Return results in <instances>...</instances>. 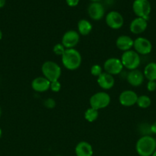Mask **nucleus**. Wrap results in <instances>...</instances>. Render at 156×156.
Wrapping results in <instances>:
<instances>
[{
	"label": "nucleus",
	"mask_w": 156,
	"mask_h": 156,
	"mask_svg": "<svg viewBox=\"0 0 156 156\" xmlns=\"http://www.w3.org/2000/svg\"><path fill=\"white\" fill-rule=\"evenodd\" d=\"M62 64L67 69L76 70L80 66L82 56L78 50L74 48L66 49L64 54L61 56Z\"/></svg>",
	"instance_id": "nucleus-1"
},
{
	"label": "nucleus",
	"mask_w": 156,
	"mask_h": 156,
	"mask_svg": "<svg viewBox=\"0 0 156 156\" xmlns=\"http://www.w3.org/2000/svg\"><path fill=\"white\" fill-rule=\"evenodd\" d=\"M136 150L140 156H151L156 150L155 139L149 135H145L138 140Z\"/></svg>",
	"instance_id": "nucleus-2"
},
{
	"label": "nucleus",
	"mask_w": 156,
	"mask_h": 156,
	"mask_svg": "<svg viewBox=\"0 0 156 156\" xmlns=\"http://www.w3.org/2000/svg\"><path fill=\"white\" fill-rule=\"evenodd\" d=\"M43 76L47 80L51 82L59 80L61 76V68L60 66L53 61H46L41 66Z\"/></svg>",
	"instance_id": "nucleus-3"
},
{
	"label": "nucleus",
	"mask_w": 156,
	"mask_h": 156,
	"mask_svg": "<svg viewBox=\"0 0 156 156\" xmlns=\"http://www.w3.org/2000/svg\"><path fill=\"white\" fill-rule=\"evenodd\" d=\"M120 59L123 67L130 71L137 69L141 62V58L139 53L132 50L124 52Z\"/></svg>",
	"instance_id": "nucleus-4"
},
{
	"label": "nucleus",
	"mask_w": 156,
	"mask_h": 156,
	"mask_svg": "<svg viewBox=\"0 0 156 156\" xmlns=\"http://www.w3.org/2000/svg\"><path fill=\"white\" fill-rule=\"evenodd\" d=\"M110 101H111V98L108 93L105 92V91L96 92L90 97V108H94L97 111L103 109L109 106V105L110 104Z\"/></svg>",
	"instance_id": "nucleus-5"
},
{
	"label": "nucleus",
	"mask_w": 156,
	"mask_h": 156,
	"mask_svg": "<svg viewBox=\"0 0 156 156\" xmlns=\"http://www.w3.org/2000/svg\"><path fill=\"white\" fill-rule=\"evenodd\" d=\"M135 15L148 21L151 11V6L148 0H135L132 4Z\"/></svg>",
	"instance_id": "nucleus-6"
},
{
	"label": "nucleus",
	"mask_w": 156,
	"mask_h": 156,
	"mask_svg": "<svg viewBox=\"0 0 156 156\" xmlns=\"http://www.w3.org/2000/svg\"><path fill=\"white\" fill-rule=\"evenodd\" d=\"M103 69L105 70V73H109L112 76H116L119 75L122 71L123 66L121 59L114 57L109 58L104 62Z\"/></svg>",
	"instance_id": "nucleus-7"
},
{
	"label": "nucleus",
	"mask_w": 156,
	"mask_h": 156,
	"mask_svg": "<svg viewBox=\"0 0 156 156\" xmlns=\"http://www.w3.org/2000/svg\"><path fill=\"white\" fill-rule=\"evenodd\" d=\"M106 23L107 26L113 30L121 28L124 24L122 15L116 11H111L106 16Z\"/></svg>",
	"instance_id": "nucleus-8"
},
{
	"label": "nucleus",
	"mask_w": 156,
	"mask_h": 156,
	"mask_svg": "<svg viewBox=\"0 0 156 156\" xmlns=\"http://www.w3.org/2000/svg\"><path fill=\"white\" fill-rule=\"evenodd\" d=\"M133 47L135 49V51L139 55L149 54L152 50V44L151 41L142 37H139L135 40Z\"/></svg>",
	"instance_id": "nucleus-9"
},
{
	"label": "nucleus",
	"mask_w": 156,
	"mask_h": 156,
	"mask_svg": "<svg viewBox=\"0 0 156 156\" xmlns=\"http://www.w3.org/2000/svg\"><path fill=\"white\" fill-rule=\"evenodd\" d=\"M80 41V34L77 31L73 30H67L63 35L61 44L66 49L74 48Z\"/></svg>",
	"instance_id": "nucleus-10"
},
{
	"label": "nucleus",
	"mask_w": 156,
	"mask_h": 156,
	"mask_svg": "<svg viewBox=\"0 0 156 156\" xmlns=\"http://www.w3.org/2000/svg\"><path fill=\"white\" fill-rule=\"evenodd\" d=\"M89 17L94 21H99L105 15V9L103 5L99 2H92L89 5L87 9Z\"/></svg>",
	"instance_id": "nucleus-11"
},
{
	"label": "nucleus",
	"mask_w": 156,
	"mask_h": 156,
	"mask_svg": "<svg viewBox=\"0 0 156 156\" xmlns=\"http://www.w3.org/2000/svg\"><path fill=\"white\" fill-rule=\"evenodd\" d=\"M138 94L132 90H125L119 94V101L124 107H132L136 105Z\"/></svg>",
	"instance_id": "nucleus-12"
},
{
	"label": "nucleus",
	"mask_w": 156,
	"mask_h": 156,
	"mask_svg": "<svg viewBox=\"0 0 156 156\" xmlns=\"http://www.w3.org/2000/svg\"><path fill=\"white\" fill-rule=\"evenodd\" d=\"M50 82L44 76H39L34 79L32 82V88L36 92H45L50 89Z\"/></svg>",
	"instance_id": "nucleus-13"
},
{
	"label": "nucleus",
	"mask_w": 156,
	"mask_h": 156,
	"mask_svg": "<svg viewBox=\"0 0 156 156\" xmlns=\"http://www.w3.org/2000/svg\"><path fill=\"white\" fill-rule=\"evenodd\" d=\"M148 27V21L147 20L142 18H136L132 21L129 25V30L134 34H140L145 31Z\"/></svg>",
	"instance_id": "nucleus-14"
},
{
	"label": "nucleus",
	"mask_w": 156,
	"mask_h": 156,
	"mask_svg": "<svg viewBox=\"0 0 156 156\" xmlns=\"http://www.w3.org/2000/svg\"><path fill=\"white\" fill-rule=\"evenodd\" d=\"M144 76L143 73L138 69L131 70L127 75V82H128L129 85H131L133 87H139L142 85L144 82Z\"/></svg>",
	"instance_id": "nucleus-15"
},
{
	"label": "nucleus",
	"mask_w": 156,
	"mask_h": 156,
	"mask_svg": "<svg viewBox=\"0 0 156 156\" xmlns=\"http://www.w3.org/2000/svg\"><path fill=\"white\" fill-rule=\"evenodd\" d=\"M97 83L102 89L109 90L114 86L115 79L113 78V76L104 72L99 77H97Z\"/></svg>",
	"instance_id": "nucleus-16"
},
{
	"label": "nucleus",
	"mask_w": 156,
	"mask_h": 156,
	"mask_svg": "<svg viewBox=\"0 0 156 156\" xmlns=\"http://www.w3.org/2000/svg\"><path fill=\"white\" fill-rule=\"evenodd\" d=\"M134 41L130 37L126 35H121L116 39V45L119 50L125 52L130 50L133 47Z\"/></svg>",
	"instance_id": "nucleus-17"
},
{
	"label": "nucleus",
	"mask_w": 156,
	"mask_h": 156,
	"mask_svg": "<svg viewBox=\"0 0 156 156\" xmlns=\"http://www.w3.org/2000/svg\"><path fill=\"white\" fill-rule=\"evenodd\" d=\"M75 153L76 156H93V147L87 142L81 141L76 146Z\"/></svg>",
	"instance_id": "nucleus-18"
},
{
	"label": "nucleus",
	"mask_w": 156,
	"mask_h": 156,
	"mask_svg": "<svg viewBox=\"0 0 156 156\" xmlns=\"http://www.w3.org/2000/svg\"><path fill=\"white\" fill-rule=\"evenodd\" d=\"M77 29L79 34L83 36H87L91 32L93 29L91 23L86 19H81L77 23Z\"/></svg>",
	"instance_id": "nucleus-19"
},
{
	"label": "nucleus",
	"mask_w": 156,
	"mask_h": 156,
	"mask_svg": "<svg viewBox=\"0 0 156 156\" xmlns=\"http://www.w3.org/2000/svg\"><path fill=\"white\" fill-rule=\"evenodd\" d=\"M143 74L148 81H156V62H149L144 69Z\"/></svg>",
	"instance_id": "nucleus-20"
},
{
	"label": "nucleus",
	"mask_w": 156,
	"mask_h": 156,
	"mask_svg": "<svg viewBox=\"0 0 156 156\" xmlns=\"http://www.w3.org/2000/svg\"><path fill=\"white\" fill-rule=\"evenodd\" d=\"M99 116V112L97 110L94 109L93 108H90L84 112V118L90 123H93L96 119L98 118Z\"/></svg>",
	"instance_id": "nucleus-21"
},
{
	"label": "nucleus",
	"mask_w": 156,
	"mask_h": 156,
	"mask_svg": "<svg viewBox=\"0 0 156 156\" xmlns=\"http://www.w3.org/2000/svg\"><path fill=\"white\" fill-rule=\"evenodd\" d=\"M151 98H150L148 96L143 94V95H140L138 97L136 105H137L140 108H143V109L148 108V107L151 105Z\"/></svg>",
	"instance_id": "nucleus-22"
},
{
	"label": "nucleus",
	"mask_w": 156,
	"mask_h": 156,
	"mask_svg": "<svg viewBox=\"0 0 156 156\" xmlns=\"http://www.w3.org/2000/svg\"><path fill=\"white\" fill-rule=\"evenodd\" d=\"M102 73L103 72H102V66L99 64H95V65L92 66L90 68V73L92 76H95V77H99Z\"/></svg>",
	"instance_id": "nucleus-23"
},
{
	"label": "nucleus",
	"mask_w": 156,
	"mask_h": 156,
	"mask_svg": "<svg viewBox=\"0 0 156 156\" xmlns=\"http://www.w3.org/2000/svg\"><path fill=\"white\" fill-rule=\"evenodd\" d=\"M66 48L64 47L62 44H57L54 46L53 52L58 56H62L65 52Z\"/></svg>",
	"instance_id": "nucleus-24"
},
{
	"label": "nucleus",
	"mask_w": 156,
	"mask_h": 156,
	"mask_svg": "<svg viewBox=\"0 0 156 156\" xmlns=\"http://www.w3.org/2000/svg\"><path fill=\"white\" fill-rule=\"evenodd\" d=\"M61 88V82H59V80L50 82V89L53 92H58V91H60Z\"/></svg>",
	"instance_id": "nucleus-25"
},
{
	"label": "nucleus",
	"mask_w": 156,
	"mask_h": 156,
	"mask_svg": "<svg viewBox=\"0 0 156 156\" xmlns=\"http://www.w3.org/2000/svg\"><path fill=\"white\" fill-rule=\"evenodd\" d=\"M44 106H45L46 108H49V109H52V108H54L55 107V105H56L55 101L52 98L46 99V100L44 101Z\"/></svg>",
	"instance_id": "nucleus-26"
},
{
	"label": "nucleus",
	"mask_w": 156,
	"mask_h": 156,
	"mask_svg": "<svg viewBox=\"0 0 156 156\" xmlns=\"http://www.w3.org/2000/svg\"><path fill=\"white\" fill-rule=\"evenodd\" d=\"M147 89L149 91H154L156 90V81H148L147 84Z\"/></svg>",
	"instance_id": "nucleus-27"
},
{
	"label": "nucleus",
	"mask_w": 156,
	"mask_h": 156,
	"mask_svg": "<svg viewBox=\"0 0 156 156\" xmlns=\"http://www.w3.org/2000/svg\"><path fill=\"white\" fill-rule=\"evenodd\" d=\"M80 2V0H66V3L70 7H75Z\"/></svg>",
	"instance_id": "nucleus-28"
},
{
	"label": "nucleus",
	"mask_w": 156,
	"mask_h": 156,
	"mask_svg": "<svg viewBox=\"0 0 156 156\" xmlns=\"http://www.w3.org/2000/svg\"><path fill=\"white\" fill-rule=\"evenodd\" d=\"M150 132L152 133L153 134H156V122L150 126Z\"/></svg>",
	"instance_id": "nucleus-29"
},
{
	"label": "nucleus",
	"mask_w": 156,
	"mask_h": 156,
	"mask_svg": "<svg viewBox=\"0 0 156 156\" xmlns=\"http://www.w3.org/2000/svg\"><path fill=\"white\" fill-rule=\"evenodd\" d=\"M6 5V0H0V9L4 7Z\"/></svg>",
	"instance_id": "nucleus-30"
},
{
	"label": "nucleus",
	"mask_w": 156,
	"mask_h": 156,
	"mask_svg": "<svg viewBox=\"0 0 156 156\" xmlns=\"http://www.w3.org/2000/svg\"><path fill=\"white\" fill-rule=\"evenodd\" d=\"M2 30H0V41L2 40Z\"/></svg>",
	"instance_id": "nucleus-31"
},
{
	"label": "nucleus",
	"mask_w": 156,
	"mask_h": 156,
	"mask_svg": "<svg viewBox=\"0 0 156 156\" xmlns=\"http://www.w3.org/2000/svg\"><path fill=\"white\" fill-rule=\"evenodd\" d=\"M2 131L1 128H0V138L2 137Z\"/></svg>",
	"instance_id": "nucleus-32"
},
{
	"label": "nucleus",
	"mask_w": 156,
	"mask_h": 156,
	"mask_svg": "<svg viewBox=\"0 0 156 156\" xmlns=\"http://www.w3.org/2000/svg\"><path fill=\"white\" fill-rule=\"evenodd\" d=\"M90 1H92L93 2H99L100 0H90Z\"/></svg>",
	"instance_id": "nucleus-33"
},
{
	"label": "nucleus",
	"mask_w": 156,
	"mask_h": 156,
	"mask_svg": "<svg viewBox=\"0 0 156 156\" xmlns=\"http://www.w3.org/2000/svg\"><path fill=\"white\" fill-rule=\"evenodd\" d=\"M151 156H156V150L154 151V153H153V155H151Z\"/></svg>",
	"instance_id": "nucleus-34"
},
{
	"label": "nucleus",
	"mask_w": 156,
	"mask_h": 156,
	"mask_svg": "<svg viewBox=\"0 0 156 156\" xmlns=\"http://www.w3.org/2000/svg\"><path fill=\"white\" fill-rule=\"evenodd\" d=\"M1 114H2V110H1V108H0V117H1Z\"/></svg>",
	"instance_id": "nucleus-35"
},
{
	"label": "nucleus",
	"mask_w": 156,
	"mask_h": 156,
	"mask_svg": "<svg viewBox=\"0 0 156 156\" xmlns=\"http://www.w3.org/2000/svg\"><path fill=\"white\" fill-rule=\"evenodd\" d=\"M155 141H156V139H155Z\"/></svg>",
	"instance_id": "nucleus-36"
}]
</instances>
